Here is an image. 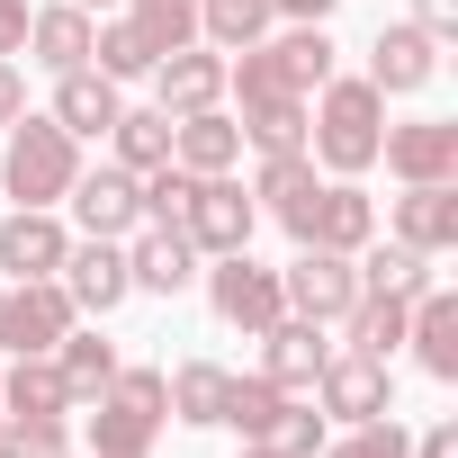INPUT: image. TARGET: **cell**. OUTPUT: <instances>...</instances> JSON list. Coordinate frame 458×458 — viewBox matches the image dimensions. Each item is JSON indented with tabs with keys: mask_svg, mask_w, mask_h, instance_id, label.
Instances as JSON below:
<instances>
[{
	"mask_svg": "<svg viewBox=\"0 0 458 458\" xmlns=\"http://www.w3.org/2000/svg\"><path fill=\"white\" fill-rule=\"evenodd\" d=\"M386 234L413 243L422 261H449L458 252V180H413L404 198H386Z\"/></svg>",
	"mask_w": 458,
	"mask_h": 458,
	"instance_id": "13",
	"label": "cell"
},
{
	"mask_svg": "<svg viewBox=\"0 0 458 458\" xmlns=\"http://www.w3.org/2000/svg\"><path fill=\"white\" fill-rule=\"evenodd\" d=\"M171 162L180 171H234L243 162V126H234V108H198V117H171Z\"/></svg>",
	"mask_w": 458,
	"mask_h": 458,
	"instance_id": "22",
	"label": "cell"
},
{
	"mask_svg": "<svg viewBox=\"0 0 458 458\" xmlns=\"http://www.w3.org/2000/svg\"><path fill=\"white\" fill-rule=\"evenodd\" d=\"M377 135H386V99L369 72H333L306 99V153L324 180H369L377 171Z\"/></svg>",
	"mask_w": 458,
	"mask_h": 458,
	"instance_id": "1",
	"label": "cell"
},
{
	"mask_svg": "<svg viewBox=\"0 0 458 458\" xmlns=\"http://www.w3.org/2000/svg\"><path fill=\"white\" fill-rule=\"evenodd\" d=\"M126 19L171 55V46H198V0H126Z\"/></svg>",
	"mask_w": 458,
	"mask_h": 458,
	"instance_id": "35",
	"label": "cell"
},
{
	"mask_svg": "<svg viewBox=\"0 0 458 458\" xmlns=\"http://www.w3.org/2000/svg\"><path fill=\"white\" fill-rule=\"evenodd\" d=\"M180 234L198 243V261L252 252V234H261V207H252V189H243L234 171H207V180L189 189V207H180Z\"/></svg>",
	"mask_w": 458,
	"mask_h": 458,
	"instance_id": "6",
	"label": "cell"
},
{
	"mask_svg": "<svg viewBox=\"0 0 458 458\" xmlns=\"http://www.w3.org/2000/svg\"><path fill=\"white\" fill-rule=\"evenodd\" d=\"M64 207H72V234H99V243H126L135 225H144V189H135V171L126 162H81V180L64 189Z\"/></svg>",
	"mask_w": 458,
	"mask_h": 458,
	"instance_id": "9",
	"label": "cell"
},
{
	"mask_svg": "<svg viewBox=\"0 0 458 458\" xmlns=\"http://www.w3.org/2000/svg\"><path fill=\"white\" fill-rule=\"evenodd\" d=\"M153 64H162V46H153V37H144L126 10H108V19L90 28V72H108L117 90H126V81H144Z\"/></svg>",
	"mask_w": 458,
	"mask_h": 458,
	"instance_id": "24",
	"label": "cell"
},
{
	"mask_svg": "<svg viewBox=\"0 0 458 458\" xmlns=\"http://www.w3.org/2000/svg\"><path fill=\"white\" fill-rule=\"evenodd\" d=\"M324 360H333V342H324V324H306V315H279V324L261 333V377L288 386V395H306Z\"/></svg>",
	"mask_w": 458,
	"mask_h": 458,
	"instance_id": "20",
	"label": "cell"
},
{
	"mask_svg": "<svg viewBox=\"0 0 458 458\" xmlns=\"http://www.w3.org/2000/svg\"><path fill=\"white\" fill-rule=\"evenodd\" d=\"M422 288H431V261L413 243H395V234L386 243H360V297H404L413 306Z\"/></svg>",
	"mask_w": 458,
	"mask_h": 458,
	"instance_id": "26",
	"label": "cell"
},
{
	"mask_svg": "<svg viewBox=\"0 0 458 458\" xmlns=\"http://www.w3.org/2000/svg\"><path fill=\"white\" fill-rule=\"evenodd\" d=\"M315 180H324V171H315V153H306V144L261 153V171H252V207H261V216H279V207H297Z\"/></svg>",
	"mask_w": 458,
	"mask_h": 458,
	"instance_id": "32",
	"label": "cell"
},
{
	"mask_svg": "<svg viewBox=\"0 0 458 458\" xmlns=\"http://www.w3.org/2000/svg\"><path fill=\"white\" fill-rule=\"evenodd\" d=\"M198 270H207V261H198V243L180 234V225H135V234H126V279H135V297H180Z\"/></svg>",
	"mask_w": 458,
	"mask_h": 458,
	"instance_id": "17",
	"label": "cell"
},
{
	"mask_svg": "<svg viewBox=\"0 0 458 458\" xmlns=\"http://www.w3.org/2000/svg\"><path fill=\"white\" fill-rule=\"evenodd\" d=\"M153 108L162 117H198V108H225V55L216 46H171L153 72Z\"/></svg>",
	"mask_w": 458,
	"mask_h": 458,
	"instance_id": "16",
	"label": "cell"
},
{
	"mask_svg": "<svg viewBox=\"0 0 458 458\" xmlns=\"http://www.w3.org/2000/svg\"><path fill=\"white\" fill-rule=\"evenodd\" d=\"M333 10H342V0H270L279 28H333Z\"/></svg>",
	"mask_w": 458,
	"mask_h": 458,
	"instance_id": "38",
	"label": "cell"
},
{
	"mask_svg": "<svg viewBox=\"0 0 458 458\" xmlns=\"http://www.w3.org/2000/svg\"><path fill=\"white\" fill-rule=\"evenodd\" d=\"M225 377H234V369H216V360H180V369H162L171 422H189V431H216V413H225Z\"/></svg>",
	"mask_w": 458,
	"mask_h": 458,
	"instance_id": "25",
	"label": "cell"
},
{
	"mask_svg": "<svg viewBox=\"0 0 458 458\" xmlns=\"http://www.w3.org/2000/svg\"><path fill=\"white\" fill-rule=\"evenodd\" d=\"M404 315H413L404 297H360V306H351V315H342L333 333H342V351H369V360H395V351H404Z\"/></svg>",
	"mask_w": 458,
	"mask_h": 458,
	"instance_id": "31",
	"label": "cell"
},
{
	"mask_svg": "<svg viewBox=\"0 0 458 458\" xmlns=\"http://www.w3.org/2000/svg\"><path fill=\"white\" fill-rule=\"evenodd\" d=\"M279 288H288V315H306V324H342L351 306H360V261L351 252H297L288 270H279Z\"/></svg>",
	"mask_w": 458,
	"mask_h": 458,
	"instance_id": "11",
	"label": "cell"
},
{
	"mask_svg": "<svg viewBox=\"0 0 458 458\" xmlns=\"http://www.w3.org/2000/svg\"><path fill=\"white\" fill-rule=\"evenodd\" d=\"M64 297H72V315L81 324H108L126 297H135V279H126V243H99V234H72V252H64Z\"/></svg>",
	"mask_w": 458,
	"mask_h": 458,
	"instance_id": "10",
	"label": "cell"
},
{
	"mask_svg": "<svg viewBox=\"0 0 458 458\" xmlns=\"http://www.w3.org/2000/svg\"><path fill=\"white\" fill-rule=\"evenodd\" d=\"M315 458H413V431H404L395 413H377V422H342Z\"/></svg>",
	"mask_w": 458,
	"mask_h": 458,
	"instance_id": "33",
	"label": "cell"
},
{
	"mask_svg": "<svg viewBox=\"0 0 458 458\" xmlns=\"http://www.w3.org/2000/svg\"><path fill=\"white\" fill-rule=\"evenodd\" d=\"M55 458H81V449H55Z\"/></svg>",
	"mask_w": 458,
	"mask_h": 458,
	"instance_id": "44",
	"label": "cell"
},
{
	"mask_svg": "<svg viewBox=\"0 0 458 458\" xmlns=\"http://www.w3.org/2000/svg\"><path fill=\"white\" fill-rule=\"evenodd\" d=\"M413 458H458V413L422 422V431H413Z\"/></svg>",
	"mask_w": 458,
	"mask_h": 458,
	"instance_id": "39",
	"label": "cell"
},
{
	"mask_svg": "<svg viewBox=\"0 0 458 458\" xmlns=\"http://www.w3.org/2000/svg\"><path fill=\"white\" fill-rule=\"evenodd\" d=\"M404 351H413V369H422L431 386H458V297H449L440 279L413 297V315H404Z\"/></svg>",
	"mask_w": 458,
	"mask_h": 458,
	"instance_id": "18",
	"label": "cell"
},
{
	"mask_svg": "<svg viewBox=\"0 0 458 458\" xmlns=\"http://www.w3.org/2000/svg\"><path fill=\"white\" fill-rule=\"evenodd\" d=\"M19 117H28V72H19L10 55H0V135H10Z\"/></svg>",
	"mask_w": 458,
	"mask_h": 458,
	"instance_id": "37",
	"label": "cell"
},
{
	"mask_svg": "<svg viewBox=\"0 0 458 458\" xmlns=\"http://www.w3.org/2000/svg\"><path fill=\"white\" fill-rule=\"evenodd\" d=\"M279 413H288V386H270V377L252 369V377H225V413H216V431H234V440H270Z\"/></svg>",
	"mask_w": 458,
	"mask_h": 458,
	"instance_id": "27",
	"label": "cell"
},
{
	"mask_svg": "<svg viewBox=\"0 0 458 458\" xmlns=\"http://www.w3.org/2000/svg\"><path fill=\"white\" fill-rule=\"evenodd\" d=\"M72 252V225L55 207H10L0 216V279H55Z\"/></svg>",
	"mask_w": 458,
	"mask_h": 458,
	"instance_id": "15",
	"label": "cell"
},
{
	"mask_svg": "<svg viewBox=\"0 0 458 458\" xmlns=\"http://www.w3.org/2000/svg\"><path fill=\"white\" fill-rule=\"evenodd\" d=\"M135 458H153V449H135Z\"/></svg>",
	"mask_w": 458,
	"mask_h": 458,
	"instance_id": "45",
	"label": "cell"
},
{
	"mask_svg": "<svg viewBox=\"0 0 458 458\" xmlns=\"http://www.w3.org/2000/svg\"><path fill=\"white\" fill-rule=\"evenodd\" d=\"M413 28L449 46V37H458V0H413Z\"/></svg>",
	"mask_w": 458,
	"mask_h": 458,
	"instance_id": "40",
	"label": "cell"
},
{
	"mask_svg": "<svg viewBox=\"0 0 458 458\" xmlns=\"http://www.w3.org/2000/svg\"><path fill=\"white\" fill-rule=\"evenodd\" d=\"M279 19H270V0H198V46H216V55H243V46H261Z\"/></svg>",
	"mask_w": 458,
	"mask_h": 458,
	"instance_id": "29",
	"label": "cell"
},
{
	"mask_svg": "<svg viewBox=\"0 0 458 458\" xmlns=\"http://www.w3.org/2000/svg\"><path fill=\"white\" fill-rule=\"evenodd\" d=\"M198 279H207V315H216L225 333H243V342H261V333L288 315V288H279V270H261L252 252H225V261H207Z\"/></svg>",
	"mask_w": 458,
	"mask_h": 458,
	"instance_id": "5",
	"label": "cell"
},
{
	"mask_svg": "<svg viewBox=\"0 0 458 458\" xmlns=\"http://www.w3.org/2000/svg\"><path fill=\"white\" fill-rule=\"evenodd\" d=\"M279 225H288L297 252H351L360 261V243H377V198L360 180H315L297 207H279Z\"/></svg>",
	"mask_w": 458,
	"mask_h": 458,
	"instance_id": "4",
	"label": "cell"
},
{
	"mask_svg": "<svg viewBox=\"0 0 458 458\" xmlns=\"http://www.w3.org/2000/svg\"><path fill=\"white\" fill-rule=\"evenodd\" d=\"M369 81H377V99L431 90V81H440V37H422L413 19H386V28L369 37Z\"/></svg>",
	"mask_w": 458,
	"mask_h": 458,
	"instance_id": "14",
	"label": "cell"
},
{
	"mask_svg": "<svg viewBox=\"0 0 458 458\" xmlns=\"http://www.w3.org/2000/svg\"><path fill=\"white\" fill-rule=\"evenodd\" d=\"M234 458H279V449H261V440H243V449H234Z\"/></svg>",
	"mask_w": 458,
	"mask_h": 458,
	"instance_id": "43",
	"label": "cell"
},
{
	"mask_svg": "<svg viewBox=\"0 0 458 458\" xmlns=\"http://www.w3.org/2000/svg\"><path fill=\"white\" fill-rule=\"evenodd\" d=\"M72 324L81 315H72L64 279H10L0 288V360H46Z\"/></svg>",
	"mask_w": 458,
	"mask_h": 458,
	"instance_id": "8",
	"label": "cell"
},
{
	"mask_svg": "<svg viewBox=\"0 0 458 458\" xmlns=\"http://www.w3.org/2000/svg\"><path fill=\"white\" fill-rule=\"evenodd\" d=\"M90 10H72V0H46V10H28V64H46V72H81L90 64Z\"/></svg>",
	"mask_w": 458,
	"mask_h": 458,
	"instance_id": "21",
	"label": "cell"
},
{
	"mask_svg": "<svg viewBox=\"0 0 458 458\" xmlns=\"http://www.w3.org/2000/svg\"><path fill=\"white\" fill-rule=\"evenodd\" d=\"M117 108H126V90H117L108 72H90V64H81V72H55V108H46V117H55L72 144H108Z\"/></svg>",
	"mask_w": 458,
	"mask_h": 458,
	"instance_id": "19",
	"label": "cell"
},
{
	"mask_svg": "<svg viewBox=\"0 0 458 458\" xmlns=\"http://www.w3.org/2000/svg\"><path fill=\"white\" fill-rule=\"evenodd\" d=\"M28 46V0H0V55Z\"/></svg>",
	"mask_w": 458,
	"mask_h": 458,
	"instance_id": "41",
	"label": "cell"
},
{
	"mask_svg": "<svg viewBox=\"0 0 458 458\" xmlns=\"http://www.w3.org/2000/svg\"><path fill=\"white\" fill-rule=\"evenodd\" d=\"M55 369H64V386H72V413H81L90 395H108V377H117L126 360H117V342H108L99 324H72V333L55 342Z\"/></svg>",
	"mask_w": 458,
	"mask_h": 458,
	"instance_id": "23",
	"label": "cell"
},
{
	"mask_svg": "<svg viewBox=\"0 0 458 458\" xmlns=\"http://www.w3.org/2000/svg\"><path fill=\"white\" fill-rule=\"evenodd\" d=\"M108 162H126L135 180L162 171V162H171V117H162V108H117V126H108Z\"/></svg>",
	"mask_w": 458,
	"mask_h": 458,
	"instance_id": "30",
	"label": "cell"
},
{
	"mask_svg": "<svg viewBox=\"0 0 458 458\" xmlns=\"http://www.w3.org/2000/svg\"><path fill=\"white\" fill-rule=\"evenodd\" d=\"M135 189H144V225H180V207H189V189H198V171H180V162H162V171H144Z\"/></svg>",
	"mask_w": 458,
	"mask_h": 458,
	"instance_id": "36",
	"label": "cell"
},
{
	"mask_svg": "<svg viewBox=\"0 0 458 458\" xmlns=\"http://www.w3.org/2000/svg\"><path fill=\"white\" fill-rule=\"evenodd\" d=\"M55 449H72L64 413H0V458H55Z\"/></svg>",
	"mask_w": 458,
	"mask_h": 458,
	"instance_id": "34",
	"label": "cell"
},
{
	"mask_svg": "<svg viewBox=\"0 0 458 458\" xmlns=\"http://www.w3.org/2000/svg\"><path fill=\"white\" fill-rule=\"evenodd\" d=\"M0 413H72V386H64L55 351H46V360H10V369H0Z\"/></svg>",
	"mask_w": 458,
	"mask_h": 458,
	"instance_id": "28",
	"label": "cell"
},
{
	"mask_svg": "<svg viewBox=\"0 0 458 458\" xmlns=\"http://www.w3.org/2000/svg\"><path fill=\"white\" fill-rule=\"evenodd\" d=\"M72 10H90V19H108V10H126V0H72Z\"/></svg>",
	"mask_w": 458,
	"mask_h": 458,
	"instance_id": "42",
	"label": "cell"
},
{
	"mask_svg": "<svg viewBox=\"0 0 458 458\" xmlns=\"http://www.w3.org/2000/svg\"><path fill=\"white\" fill-rule=\"evenodd\" d=\"M377 162H386L395 189H413V180H458V117H404V126H386V135H377Z\"/></svg>",
	"mask_w": 458,
	"mask_h": 458,
	"instance_id": "12",
	"label": "cell"
},
{
	"mask_svg": "<svg viewBox=\"0 0 458 458\" xmlns=\"http://www.w3.org/2000/svg\"><path fill=\"white\" fill-rule=\"evenodd\" d=\"M162 422H171L162 369H117V377H108V395H90V404H81V440H90V458H135V449H153V440H162Z\"/></svg>",
	"mask_w": 458,
	"mask_h": 458,
	"instance_id": "2",
	"label": "cell"
},
{
	"mask_svg": "<svg viewBox=\"0 0 458 458\" xmlns=\"http://www.w3.org/2000/svg\"><path fill=\"white\" fill-rule=\"evenodd\" d=\"M72 180H81V144H72L46 108H28V117L10 126V144H0V189H10L19 207H64Z\"/></svg>",
	"mask_w": 458,
	"mask_h": 458,
	"instance_id": "3",
	"label": "cell"
},
{
	"mask_svg": "<svg viewBox=\"0 0 458 458\" xmlns=\"http://www.w3.org/2000/svg\"><path fill=\"white\" fill-rule=\"evenodd\" d=\"M315 413L324 422H377V413H395V360H369V351H342L333 342V360L315 369Z\"/></svg>",
	"mask_w": 458,
	"mask_h": 458,
	"instance_id": "7",
	"label": "cell"
}]
</instances>
